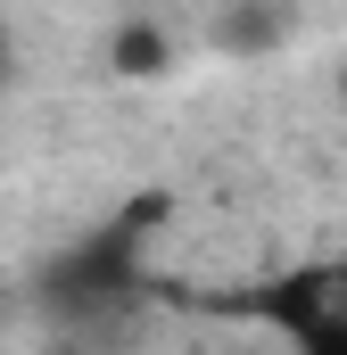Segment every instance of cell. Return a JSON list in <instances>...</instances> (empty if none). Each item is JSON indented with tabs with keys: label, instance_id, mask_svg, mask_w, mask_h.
<instances>
[{
	"label": "cell",
	"instance_id": "obj_2",
	"mask_svg": "<svg viewBox=\"0 0 347 355\" xmlns=\"http://www.w3.org/2000/svg\"><path fill=\"white\" fill-rule=\"evenodd\" d=\"M0 67H8V50H0Z\"/></svg>",
	"mask_w": 347,
	"mask_h": 355
},
{
	"label": "cell",
	"instance_id": "obj_1",
	"mask_svg": "<svg viewBox=\"0 0 347 355\" xmlns=\"http://www.w3.org/2000/svg\"><path fill=\"white\" fill-rule=\"evenodd\" d=\"M240 314H257L289 355H347V257L281 265L240 297Z\"/></svg>",
	"mask_w": 347,
	"mask_h": 355
}]
</instances>
